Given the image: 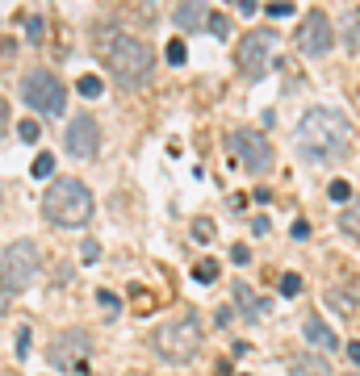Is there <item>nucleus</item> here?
I'll list each match as a JSON object with an SVG mask.
<instances>
[{
  "label": "nucleus",
  "instance_id": "obj_22",
  "mask_svg": "<svg viewBox=\"0 0 360 376\" xmlns=\"http://www.w3.org/2000/svg\"><path fill=\"white\" fill-rule=\"evenodd\" d=\"M193 239H197V243H210V239H214V222H210V218H197V222H193Z\"/></svg>",
  "mask_w": 360,
  "mask_h": 376
},
{
  "label": "nucleus",
  "instance_id": "obj_14",
  "mask_svg": "<svg viewBox=\"0 0 360 376\" xmlns=\"http://www.w3.org/2000/svg\"><path fill=\"white\" fill-rule=\"evenodd\" d=\"M289 376H331V368L319 355H293L289 360Z\"/></svg>",
  "mask_w": 360,
  "mask_h": 376
},
{
  "label": "nucleus",
  "instance_id": "obj_19",
  "mask_svg": "<svg viewBox=\"0 0 360 376\" xmlns=\"http://www.w3.org/2000/svg\"><path fill=\"white\" fill-rule=\"evenodd\" d=\"M30 172H34L38 180H50V176H55V155H50V151H42V155L34 159V164H30Z\"/></svg>",
  "mask_w": 360,
  "mask_h": 376
},
{
  "label": "nucleus",
  "instance_id": "obj_32",
  "mask_svg": "<svg viewBox=\"0 0 360 376\" xmlns=\"http://www.w3.org/2000/svg\"><path fill=\"white\" fill-rule=\"evenodd\" d=\"M231 259H235V263H247V259H251V251H247L243 243H235V247H231Z\"/></svg>",
  "mask_w": 360,
  "mask_h": 376
},
{
  "label": "nucleus",
  "instance_id": "obj_33",
  "mask_svg": "<svg viewBox=\"0 0 360 376\" xmlns=\"http://www.w3.org/2000/svg\"><path fill=\"white\" fill-rule=\"evenodd\" d=\"M96 297H100V305H105V309H118V297H114V293H109V289H100V293H96Z\"/></svg>",
  "mask_w": 360,
  "mask_h": 376
},
{
  "label": "nucleus",
  "instance_id": "obj_20",
  "mask_svg": "<svg viewBox=\"0 0 360 376\" xmlns=\"http://www.w3.org/2000/svg\"><path fill=\"white\" fill-rule=\"evenodd\" d=\"M205 30H210L214 38H231V17H222V13H210V21H205Z\"/></svg>",
  "mask_w": 360,
  "mask_h": 376
},
{
  "label": "nucleus",
  "instance_id": "obj_3",
  "mask_svg": "<svg viewBox=\"0 0 360 376\" xmlns=\"http://www.w3.org/2000/svg\"><path fill=\"white\" fill-rule=\"evenodd\" d=\"M105 63L114 67V76L122 84L138 88V84L151 80V71H156V50H151L147 42H138V38H130V34H118L105 46Z\"/></svg>",
  "mask_w": 360,
  "mask_h": 376
},
{
  "label": "nucleus",
  "instance_id": "obj_17",
  "mask_svg": "<svg viewBox=\"0 0 360 376\" xmlns=\"http://www.w3.org/2000/svg\"><path fill=\"white\" fill-rule=\"evenodd\" d=\"M193 280H197V285H214V280H218V263H214V259H197V263H193Z\"/></svg>",
  "mask_w": 360,
  "mask_h": 376
},
{
  "label": "nucleus",
  "instance_id": "obj_35",
  "mask_svg": "<svg viewBox=\"0 0 360 376\" xmlns=\"http://www.w3.org/2000/svg\"><path fill=\"white\" fill-rule=\"evenodd\" d=\"M239 13H247V17H251V13H255V0H239Z\"/></svg>",
  "mask_w": 360,
  "mask_h": 376
},
{
  "label": "nucleus",
  "instance_id": "obj_10",
  "mask_svg": "<svg viewBox=\"0 0 360 376\" xmlns=\"http://www.w3.org/2000/svg\"><path fill=\"white\" fill-rule=\"evenodd\" d=\"M231 146L239 155V164L255 176H268L273 172V142L260 134V130H235L231 134Z\"/></svg>",
  "mask_w": 360,
  "mask_h": 376
},
{
  "label": "nucleus",
  "instance_id": "obj_5",
  "mask_svg": "<svg viewBox=\"0 0 360 376\" xmlns=\"http://www.w3.org/2000/svg\"><path fill=\"white\" fill-rule=\"evenodd\" d=\"M21 100L30 104V109L46 113V118H59L67 109V92L63 84L55 80V71H46V67H34L21 76Z\"/></svg>",
  "mask_w": 360,
  "mask_h": 376
},
{
  "label": "nucleus",
  "instance_id": "obj_8",
  "mask_svg": "<svg viewBox=\"0 0 360 376\" xmlns=\"http://www.w3.org/2000/svg\"><path fill=\"white\" fill-rule=\"evenodd\" d=\"M50 364H55V372H88V355H92V339L84 331H63L55 335V343H50Z\"/></svg>",
  "mask_w": 360,
  "mask_h": 376
},
{
  "label": "nucleus",
  "instance_id": "obj_30",
  "mask_svg": "<svg viewBox=\"0 0 360 376\" xmlns=\"http://www.w3.org/2000/svg\"><path fill=\"white\" fill-rule=\"evenodd\" d=\"M297 243H306V239H310V222H293V230H289Z\"/></svg>",
  "mask_w": 360,
  "mask_h": 376
},
{
  "label": "nucleus",
  "instance_id": "obj_9",
  "mask_svg": "<svg viewBox=\"0 0 360 376\" xmlns=\"http://www.w3.org/2000/svg\"><path fill=\"white\" fill-rule=\"evenodd\" d=\"M293 42H297V50H301V55H310V59H323L327 50L335 46V30H331V17H327L323 9H310V13L301 17V25H297Z\"/></svg>",
  "mask_w": 360,
  "mask_h": 376
},
{
  "label": "nucleus",
  "instance_id": "obj_24",
  "mask_svg": "<svg viewBox=\"0 0 360 376\" xmlns=\"http://www.w3.org/2000/svg\"><path fill=\"white\" fill-rule=\"evenodd\" d=\"M164 55H168V63H176V67H180V63H184V42H180V38H172Z\"/></svg>",
  "mask_w": 360,
  "mask_h": 376
},
{
  "label": "nucleus",
  "instance_id": "obj_31",
  "mask_svg": "<svg viewBox=\"0 0 360 376\" xmlns=\"http://www.w3.org/2000/svg\"><path fill=\"white\" fill-rule=\"evenodd\" d=\"M5 130H9V100L0 96V138H5Z\"/></svg>",
  "mask_w": 360,
  "mask_h": 376
},
{
  "label": "nucleus",
  "instance_id": "obj_15",
  "mask_svg": "<svg viewBox=\"0 0 360 376\" xmlns=\"http://www.w3.org/2000/svg\"><path fill=\"white\" fill-rule=\"evenodd\" d=\"M343 46L348 50L360 46V9H348V17H343Z\"/></svg>",
  "mask_w": 360,
  "mask_h": 376
},
{
  "label": "nucleus",
  "instance_id": "obj_34",
  "mask_svg": "<svg viewBox=\"0 0 360 376\" xmlns=\"http://www.w3.org/2000/svg\"><path fill=\"white\" fill-rule=\"evenodd\" d=\"M348 360L356 364V372H360V343H348Z\"/></svg>",
  "mask_w": 360,
  "mask_h": 376
},
{
  "label": "nucleus",
  "instance_id": "obj_11",
  "mask_svg": "<svg viewBox=\"0 0 360 376\" xmlns=\"http://www.w3.org/2000/svg\"><path fill=\"white\" fill-rule=\"evenodd\" d=\"M63 146H67L72 159H96V151H100V126H96L88 113L72 118V126H67V134H63Z\"/></svg>",
  "mask_w": 360,
  "mask_h": 376
},
{
  "label": "nucleus",
  "instance_id": "obj_36",
  "mask_svg": "<svg viewBox=\"0 0 360 376\" xmlns=\"http://www.w3.org/2000/svg\"><path fill=\"white\" fill-rule=\"evenodd\" d=\"M5 309H9V293H5V289H0V313H5Z\"/></svg>",
  "mask_w": 360,
  "mask_h": 376
},
{
  "label": "nucleus",
  "instance_id": "obj_12",
  "mask_svg": "<svg viewBox=\"0 0 360 376\" xmlns=\"http://www.w3.org/2000/svg\"><path fill=\"white\" fill-rule=\"evenodd\" d=\"M172 17H176V30H205L210 9H205V0H180Z\"/></svg>",
  "mask_w": 360,
  "mask_h": 376
},
{
  "label": "nucleus",
  "instance_id": "obj_21",
  "mask_svg": "<svg viewBox=\"0 0 360 376\" xmlns=\"http://www.w3.org/2000/svg\"><path fill=\"white\" fill-rule=\"evenodd\" d=\"M327 197H331L335 205H348V201H352V184H348V180H331V188H327Z\"/></svg>",
  "mask_w": 360,
  "mask_h": 376
},
{
  "label": "nucleus",
  "instance_id": "obj_29",
  "mask_svg": "<svg viewBox=\"0 0 360 376\" xmlns=\"http://www.w3.org/2000/svg\"><path fill=\"white\" fill-rule=\"evenodd\" d=\"M30 355V331L21 327V335H17V360H25Z\"/></svg>",
  "mask_w": 360,
  "mask_h": 376
},
{
  "label": "nucleus",
  "instance_id": "obj_23",
  "mask_svg": "<svg viewBox=\"0 0 360 376\" xmlns=\"http://www.w3.org/2000/svg\"><path fill=\"white\" fill-rule=\"evenodd\" d=\"M281 293H285V297L301 293V276H297V272H285V276H281Z\"/></svg>",
  "mask_w": 360,
  "mask_h": 376
},
{
  "label": "nucleus",
  "instance_id": "obj_2",
  "mask_svg": "<svg viewBox=\"0 0 360 376\" xmlns=\"http://www.w3.org/2000/svg\"><path fill=\"white\" fill-rule=\"evenodd\" d=\"M92 209H96V201H92L88 184L76 180V176L50 180V188L42 192V213H46V222H55V226H63V230H80V226H88Z\"/></svg>",
  "mask_w": 360,
  "mask_h": 376
},
{
  "label": "nucleus",
  "instance_id": "obj_27",
  "mask_svg": "<svg viewBox=\"0 0 360 376\" xmlns=\"http://www.w3.org/2000/svg\"><path fill=\"white\" fill-rule=\"evenodd\" d=\"M289 13H293L289 0H273V5H268V17H289Z\"/></svg>",
  "mask_w": 360,
  "mask_h": 376
},
{
  "label": "nucleus",
  "instance_id": "obj_13",
  "mask_svg": "<svg viewBox=\"0 0 360 376\" xmlns=\"http://www.w3.org/2000/svg\"><path fill=\"white\" fill-rule=\"evenodd\" d=\"M301 331H306V339H310L315 347H323V351H335V347H339V339H335V331L327 327V322H323V318H306V327H301Z\"/></svg>",
  "mask_w": 360,
  "mask_h": 376
},
{
  "label": "nucleus",
  "instance_id": "obj_28",
  "mask_svg": "<svg viewBox=\"0 0 360 376\" xmlns=\"http://www.w3.org/2000/svg\"><path fill=\"white\" fill-rule=\"evenodd\" d=\"M42 30H46V25H42V17H30V30H25V34H30V42H42Z\"/></svg>",
  "mask_w": 360,
  "mask_h": 376
},
{
  "label": "nucleus",
  "instance_id": "obj_6",
  "mask_svg": "<svg viewBox=\"0 0 360 376\" xmlns=\"http://www.w3.org/2000/svg\"><path fill=\"white\" fill-rule=\"evenodd\" d=\"M201 347V327H197V318H176L168 322V327L156 331V351L168 360V364H189Z\"/></svg>",
  "mask_w": 360,
  "mask_h": 376
},
{
  "label": "nucleus",
  "instance_id": "obj_1",
  "mask_svg": "<svg viewBox=\"0 0 360 376\" xmlns=\"http://www.w3.org/2000/svg\"><path fill=\"white\" fill-rule=\"evenodd\" d=\"M293 146L306 164H335L352 151V122L339 109H327V104H315L306 109L293 134Z\"/></svg>",
  "mask_w": 360,
  "mask_h": 376
},
{
  "label": "nucleus",
  "instance_id": "obj_4",
  "mask_svg": "<svg viewBox=\"0 0 360 376\" xmlns=\"http://www.w3.org/2000/svg\"><path fill=\"white\" fill-rule=\"evenodd\" d=\"M42 272V255L30 239H17L0 251V289L5 293H25Z\"/></svg>",
  "mask_w": 360,
  "mask_h": 376
},
{
  "label": "nucleus",
  "instance_id": "obj_16",
  "mask_svg": "<svg viewBox=\"0 0 360 376\" xmlns=\"http://www.w3.org/2000/svg\"><path fill=\"white\" fill-rule=\"evenodd\" d=\"M339 226H343L348 234H360V197L343 205V213H339Z\"/></svg>",
  "mask_w": 360,
  "mask_h": 376
},
{
  "label": "nucleus",
  "instance_id": "obj_25",
  "mask_svg": "<svg viewBox=\"0 0 360 376\" xmlns=\"http://www.w3.org/2000/svg\"><path fill=\"white\" fill-rule=\"evenodd\" d=\"M17 134H21V142H38V138H42V126H38V122H21Z\"/></svg>",
  "mask_w": 360,
  "mask_h": 376
},
{
  "label": "nucleus",
  "instance_id": "obj_7",
  "mask_svg": "<svg viewBox=\"0 0 360 376\" xmlns=\"http://www.w3.org/2000/svg\"><path fill=\"white\" fill-rule=\"evenodd\" d=\"M277 42V34L273 30H251L243 42H239V55H235V63H239V76L243 80H264L268 76V46Z\"/></svg>",
  "mask_w": 360,
  "mask_h": 376
},
{
  "label": "nucleus",
  "instance_id": "obj_18",
  "mask_svg": "<svg viewBox=\"0 0 360 376\" xmlns=\"http://www.w3.org/2000/svg\"><path fill=\"white\" fill-rule=\"evenodd\" d=\"M76 92L92 100V96H100V92H105V80H100V76H92V71H88V76H80V80H76Z\"/></svg>",
  "mask_w": 360,
  "mask_h": 376
},
{
  "label": "nucleus",
  "instance_id": "obj_26",
  "mask_svg": "<svg viewBox=\"0 0 360 376\" xmlns=\"http://www.w3.org/2000/svg\"><path fill=\"white\" fill-rule=\"evenodd\" d=\"M96 255H100V247H96V239H84V243H80V259H84V263H92Z\"/></svg>",
  "mask_w": 360,
  "mask_h": 376
}]
</instances>
